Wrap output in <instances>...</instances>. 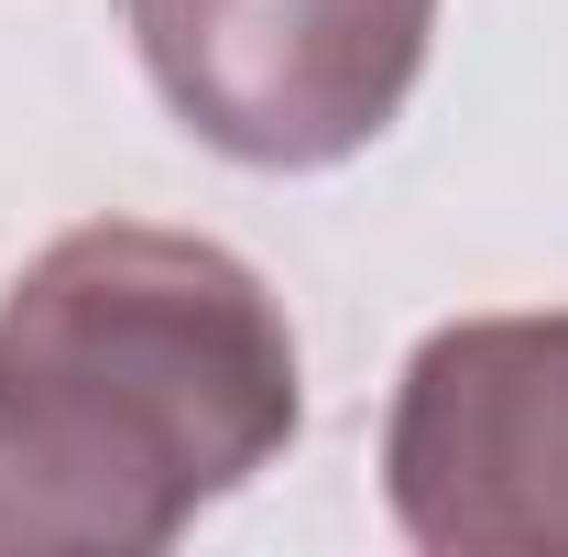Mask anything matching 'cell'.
Masks as SVG:
<instances>
[{"mask_svg": "<svg viewBox=\"0 0 568 557\" xmlns=\"http://www.w3.org/2000/svg\"><path fill=\"white\" fill-rule=\"evenodd\" d=\"M426 33L437 0H132V44L164 110L263 175L361 153L405 110Z\"/></svg>", "mask_w": 568, "mask_h": 557, "instance_id": "obj_2", "label": "cell"}, {"mask_svg": "<svg viewBox=\"0 0 568 557\" xmlns=\"http://www.w3.org/2000/svg\"><path fill=\"white\" fill-rule=\"evenodd\" d=\"M383 482L437 557H568V306L437 328L405 361Z\"/></svg>", "mask_w": 568, "mask_h": 557, "instance_id": "obj_3", "label": "cell"}, {"mask_svg": "<svg viewBox=\"0 0 568 557\" xmlns=\"http://www.w3.org/2000/svg\"><path fill=\"white\" fill-rule=\"evenodd\" d=\"M295 437V328L252 263L88 219L0 295V557H142Z\"/></svg>", "mask_w": 568, "mask_h": 557, "instance_id": "obj_1", "label": "cell"}]
</instances>
